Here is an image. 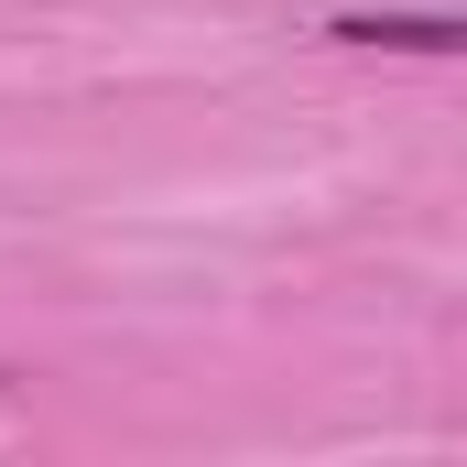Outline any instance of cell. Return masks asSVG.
Listing matches in <instances>:
<instances>
[{"label":"cell","mask_w":467,"mask_h":467,"mask_svg":"<svg viewBox=\"0 0 467 467\" xmlns=\"http://www.w3.org/2000/svg\"><path fill=\"white\" fill-rule=\"evenodd\" d=\"M327 33H337V44H413V55H457V22H446V11H402V22H380V11H337Z\"/></svg>","instance_id":"cell-1"}]
</instances>
